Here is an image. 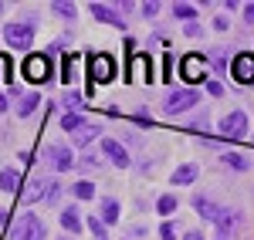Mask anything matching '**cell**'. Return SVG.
Wrapping results in <instances>:
<instances>
[{
  "label": "cell",
  "instance_id": "30bf717a",
  "mask_svg": "<svg viewBox=\"0 0 254 240\" xmlns=\"http://www.w3.org/2000/svg\"><path fill=\"white\" fill-rule=\"evenodd\" d=\"M92 17H95V20H105V24H112V27H126L122 14H119L116 7H109V3H92Z\"/></svg>",
  "mask_w": 254,
  "mask_h": 240
},
{
  "label": "cell",
  "instance_id": "cb8c5ba5",
  "mask_svg": "<svg viewBox=\"0 0 254 240\" xmlns=\"http://www.w3.org/2000/svg\"><path fill=\"white\" fill-rule=\"evenodd\" d=\"M132 71H136V78H149V58L139 54V58L132 61Z\"/></svg>",
  "mask_w": 254,
  "mask_h": 240
},
{
  "label": "cell",
  "instance_id": "ffe728a7",
  "mask_svg": "<svg viewBox=\"0 0 254 240\" xmlns=\"http://www.w3.org/2000/svg\"><path fill=\"white\" fill-rule=\"evenodd\" d=\"M116 220H119V203L102 200V223H116Z\"/></svg>",
  "mask_w": 254,
  "mask_h": 240
},
{
  "label": "cell",
  "instance_id": "7c38bea8",
  "mask_svg": "<svg viewBox=\"0 0 254 240\" xmlns=\"http://www.w3.org/2000/svg\"><path fill=\"white\" fill-rule=\"evenodd\" d=\"M48 186H51V183L48 180H31L27 183V186H24V193H20V203H34V200H44V196H48Z\"/></svg>",
  "mask_w": 254,
  "mask_h": 240
},
{
  "label": "cell",
  "instance_id": "9c48e42d",
  "mask_svg": "<svg viewBox=\"0 0 254 240\" xmlns=\"http://www.w3.org/2000/svg\"><path fill=\"white\" fill-rule=\"evenodd\" d=\"M237 223H241L237 210H220V213H217V234H220V240L231 237V234L237 230Z\"/></svg>",
  "mask_w": 254,
  "mask_h": 240
},
{
  "label": "cell",
  "instance_id": "7402d4cb",
  "mask_svg": "<svg viewBox=\"0 0 254 240\" xmlns=\"http://www.w3.org/2000/svg\"><path fill=\"white\" fill-rule=\"evenodd\" d=\"M75 196H78V200H92V196H95V186H92L88 180L75 183Z\"/></svg>",
  "mask_w": 254,
  "mask_h": 240
},
{
  "label": "cell",
  "instance_id": "d590c367",
  "mask_svg": "<svg viewBox=\"0 0 254 240\" xmlns=\"http://www.w3.org/2000/svg\"><path fill=\"white\" fill-rule=\"evenodd\" d=\"M3 108H7V98H3V95H0V112H3Z\"/></svg>",
  "mask_w": 254,
  "mask_h": 240
},
{
  "label": "cell",
  "instance_id": "d6986e66",
  "mask_svg": "<svg viewBox=\"0 0 254 240\" xmlns=\"http://www.w3.org/2000/svg\"><path fill=\"white\" fill-rule=\"evenodd\" d=\"M196 180V166H180L173 173V183L176 186H183V183H193Z\"/></svg>",
  "mask_w": 254,
  "mask_h": 240
},
{
  "label": "cell",
  "instance_id": "ac0fdd59",
  "mask_svg": "<svg viewBox=\"0 0 254 240\" xmlns=\"http://www.w3.org/2000/svg\"><path fill=\"white\" fill-rule=\"evenodd\" d=\"M17 183H20L17 169H3V173H0V190H7V193H14V190H17Z\"/></svg>",
  "mask_w": 254,
  "mask_h": 240
},
{
  "label": "cell",
  "instance_id": "1f68e13d",
  "mask_svg": "<svg viewBox=\"0 0 254 240\" xmlns=\"http://www.w3.org/2000/svg\"><path fill=\"white\" fill-rule=\"evenodd\" d=\"M142 14H146V17H156V14H159V3H142Z\"/></svg>",
  "mask_w": 254,
  "mask_h": 240
},
{
  "label": "cell",
  "instance_id": "4dcf8cb0",
  "mask_svg": "<svg viewBox=\"0 0 254 240\" xmlns=\"http://www.w3.org/2000/svg\"><path fill=\"white\" fill-rule=\"evenodd\" d=\"M159 237H163V240H173V237H176V227H173V223H163Z\"/></svg>",
  "mask_w": 254,
  "mask_h": 240
},
{
  "label": "cell",
  "instance_id": "d6a6232c",
  "mask_svg": "<svg viewBox=\"0 0 254 240\" xmlns=\"http://www.w3.org/2000/svg\"><path fill=\"white\" fill-rule=\"evenodd\" d=\"M244 20H248V24H254V3H248V7H244Z\"/></svg>",
  "mask_w": 254,
  "mask_h": 240
},
{
  "label": "cell",
  "instance_id": "5b68a950",
  "mask_svg": "<svg viewBox=\"0 0 254 240\" xmlns=\"http://www.w3.org/2000/svg\"><path fill=\"white\" fill-rule=\"evenodd\" d=\"M3 38H7V44L14 48V51H27L31 48V38H34V24H7L3 27Z\"/></svg>",
  "mask_w": 254,
  "mask_h": 240
},
{
  "label": "cell",
  "instance_id": "8d00e7d4",
  "mask_svg": "<svg viewBox=\"0 0 254 240\" xmlns=\"http://www.w3.org/2000/svg\"><path fill=\"white\" fill-rule=\"evenodd\" d=\"M0 10H3V3H0Z\"/></svg>",
  "mask_w": 254,
  "mask_h": 240
},
{
  "label": "cell",
  "instance_id": "484cf974",
  "mask_svg": "<svg viewBox=\"0 0 254 240\" xmlns=\"http://www.w3.org/2000/svg\"><path fill=\"white\" fill-rule=\"evenodd\" d=\"M224 162H227L231 169H244V166H248V162H244V156H237V152H227V156H224Z\"/></svg>",
  "mask_w": 254,
  "mask_h": 240
},
{
  "label": "cell",
  "instance_id": "f1b7e54d",
  "mask_svg": "<svg viewBox=\"0 0 254 240\" xmlns=\"http://www.w3.org/2000/svg\"><path fill=\"white\" fill-rule=\"evenodd\" d=\"M88 227H92V230H95L98 237L105 240V223H102V217H92V220H88Z\"/></svg>",
  "mask_w": 254,
  "mask_h": 240
},
{
  "label": "cell",
  "instance_id": "8fae6325",
  "mask_svg": "<svg viewBox=\"0 0 254 240\" xmlns=\"http://www.w3.org/2000/svg\"><path fill=\"white\" fill-rule=\"evenodd\" d=\"M48 159H51V166H55V169H61V173L75 166V156H71L64 145H48Z\"/></svg>",
  "mask_w": 254,
  "mask_h": 240
},
{
  "label": "cell",
  "instance_id": "44dd1931",
  "mask_svg": "<svg viewBox=\"0 0 254 240\" xmlns=\"http://www.w3.org/2000/svg\"><path fill=\"white\" fill-rule=\"evenodd\" d=\"M61 125H64V132H78L81 125H85V119H81L78 112H68V115L61 119Z\"/></svg>",
  "mask_w": 254,
  "mask_h": 240
},
{
  "label": "cell",
  "instance_id": "836d02e7",
  "mask_svg": "<svg viewBox=\"0 0 254 240\" xmlns=\"http://www.w3.org/2000/svg\"><path fill=\"white\" fill-rule=\"evenodd\" d=\"M187 240H203V237H200V234L193 230V234H187Z\"/></svg>",
  "mask_w": 254,
  "mask_h": 240
},
{
  "label": "cell",
  "instance_id": "d4e9b609",
  "mask_svg": "<svg viewBox=\"0 0 254 240\" xmlns=\"http://www.w3.org/2000/svg\"><path fill=\"white\" fill-rule=\"evenodd\" d=\"M55 14H61V17H75L78 7H75V3H55Z\"/></svg>",
  "mask_w": 254,
  "mask_h": 240
},
{
  "label": "cell",
  "instance_id": "3957f363",
  "mask_svg": "<svg viewBox=\"0 0 254 240\" xmlns=\"http://www.w3.org/2000/svg\"><path fill=\"white\" fill-rule=\"evenodd\" d=\"M196 101H200V95H196L193 88H180V92H170L166 95V101H163V112L166 115H180V112H187V108H193Z\"/></svg>",
  "mask_w": 254,
  "mask_h": 240
},
{
  "label": "cell",
  "instance_id": "7a4b0ae2",
  "mask_svg": "<svg viewBox=\"0 0 254 240\" xmlns=\"http://www.w3.org/2000/svg\"><path fill=\"white\" fill-rule=\"evenodd\" d=\"M24 78L34 81V85L51 81V58L48 54H31V58L24 61Z\"/></svg>",
  "mask_w": 254,
  "mask_h": 240
},
{
  "label": "cell",
  "instance_id": "8992f818",
  "mask_svg": "<svg viewBox=\"0 0 254 240\" xmlns=\"http://www.w3.org/2000/svg\"><path fill=\"white\" fill-rule=\"evenodd\" d=\"M220 136L224 139H244L248 136V115L244 112H231L220 119Z\"/></svg>",
  "mask_w": 254,
  "mask_h": 240
},
{
  "label": "cell",
  "instance_id": "f546056e",
  "mask_svg": "<svg viewBox=\"0 0 254 240\" xmlns=\"http://www.w3.org/2000/svg\"><path fill=\"white\" fill-rule=\"evenodd\" d=\"M64 105H68V108H78V105H81V95H78V92H68V95H64Z\"/></svg>",
  "mask_w": 254,
  "mask_h": 240
},
{
  "label": "cell",
  "instance_id": "4fadbf2b",
  "mask_svg": "<svg viewBox=\"0 0 254 240\" xmlns=\"http://www.w3.org/2000/svg\"><path fill=\"white\" fill-rule=\"evenodd\" d=\"M102 152L116 162V166H129V152H126V149H122L116 139H102Z\"/></svg>",
  "mask_w": 254,
  "mask_h": 240
},
{
  "label": "cell",
  "instance_id": "5bb4252c",
  "mask_svg": "<svg viewBox=\"0 0 254 240\" xmlns=\"http://www.w3.org/2000/svg\"><path fill=\"white\" fill-rule=\"evenodd\" d=\"M61 227H64L68 234H75V237H78V230H81V217H78V210H75V206L61 210Z\"/></svg>",
  "mask_w": 254,
  "mask_h": 240
},
{
  "label": "cell",
  "instance_id": "603a6c76",
  "mask_svg": "<svg viewBox=\"0 0 254 240\" xmlns=\"http://www.w3.org/2000/svg\"><path fill=\"white\" fill-rule=\"evenodd\" d=\"M173 14H176L180 20H190V17H196V7H193V3H176Z\"/></svg>",
  "mask_w": 254,
  "mask_h": 240
},
{
  "label": "cell",
  "instance_id": "277c9868",
  "mask_svg": "<svg viewBox=\"0 0 254 240\" xmlns=\"http://www.w3.org/2000/svg\"><path fill=\"white\" fill-rule=\"evenodd\" d=\"M88 78L95 81V85H109V81L116 78V64L109 54H92L88 58Z\"/></svg>",
  "mask_w": 254,
  "mask_h": 240
},
{
  "label": "cell",
  "instance_id": "4316f807",
  "mask_svg": "<svg viewBox=\"0 0 254 240\" xmlns=\"http://www.w3.org/2000/svg\"><path fill=\"white\" fill-rule=\"evenodd\" d=\"M71 78H75V54L64 58V81H71Z\"/></svg>",
  "mask_w": 254,
  "mask_h": 240
},
{
  "label": "cell",
  "instance_id": "e0dca14e",
  "mask_svg": "<svg viewBox=\"0 0 254 240\" xmlns=\"http://www.w3.org/2000/svg\"><path fill=\"white\" fill-rule=\"evenodd\" d=\"M95 132H98L95 125H88V122H85L78 132H71V139H75V145H88V142L95 139Z\"/></svg>",
  "mask_w": 254,
  "mask_h": 240
},
{
  "label": "cell",
  "instance_id": "9a60e30c",
  "mask_svg": "<svg viewBox=\"0 0 254 240\" xmlns=\"http://www.w3.org/2000/svg\"><path fill=\"white\" fill-rule=\"evenodd\" d=\"M38 105H41L38 92H27V95H24V98H17V112H20V115H24V119H27V115H31V112H34V108H38Z\"/></svg>",
  "mask_w": 254,
  "mask_h": 240
},
{
  "label": "cell",
  "instance_id": "52a82bcc",
  "mask_svg": "<svg viewBox=\"0 0 254 240\" xmlns=\"http://www.w3.org/2000/svg\"><path fill=\"white\" fill-rule=\"evenodd\" d=\"M180 75L190 81V85L203 81V78H207V58H203V54H187L183 64H180Z\"/></svg>",
  "mask_w": 254,
  "mask_h": 240
},
{
  "label": "cell",
  "instance_id": "ba28073f",
  "mask_svg": "<svg viewBox=\"0 0 254 240\" xmlns=\"http://www.w3.org/2000/svg\"><path fill=\"white\" fill-rule=\"evenodd\" d=\"M231 71H234V78L241 85H254V54H237Z\"/></svg>",
  "mask_w": 254,
  "mask_h": 240
},
{
  "label": "cell",
  "instance_id": "e575fe53",
  "mask_svg": "<svg viewBox=\"0 0 254 240\" xmlns=\"http://www.w3.org/2000/svg\"><path fill=\"white\" fill-rule=\"evenodd\" d=\"M3 223H7V210H0V227H3Z\"/></svg>",
  "mask_w": 254,
  "mask_h": 240
},
{
  "label": "cell",
  "instance_id": "6da1fadb",
  "mask_svg": "<svg viewBox=\"0 0 254 240\" xmlns=\"http://www.w3.org/2000/svg\"><path fill=\"white\" fill-rule=\"evenodd\" d=\"M10 240H48V230L34 213H20V220L10 223Z\"/></svg>",
  "mask_w": 254,
  "mask_h": 240
},
{
  "label": "cell",
  "instance_id": "2e32d148",
  "mask_svg": "<svg viewBox=\"0 0 254 240\" xmlns=\"http://www.w3.org/2000/svg\"><path fill=\"white\" fill-rule=\"evenodd\" d=\"M193 206L200 210V217H203V220H217V213H220V210H217V206H214L210 200H207V196H196Z\"/></svg>",
  "mask_w": 254,
  "mask_h": 240
},
{
  "label": "cell",
  "instance_id": "83f0119b",
  "mask_svg": "<svg viewBox=\"0 0 254 240\" xmlns=\"http://www.w3.org/2000/svg\"><path fill=\"white\" fill-rule=\"evenodd\" d=\"M173 210H176L173 196H163V200H159V213H173Z\"/></svg>",
  "mask_w": 254,
  "mask_h": 240
}]
</instances>
